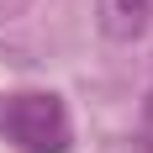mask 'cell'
Returning a JSON list of instances; mask_svg holds the SVG:
<instances>
[{"label": "cell", "instance_id": "cell-1", "mask_svg": "<svg viewBox=\"0 0 153 153\" xmlns=\"http://www.w3.org/2000/svg\"><path fill=\"white\" fill-rule=\"evenodd\" d=\"M0 127L27 153H63L69 148V111L58 95H11L0 106Z\"/></svg>", "mask_w": 153, "mask_h": 153}, {"label": "cell", "instance_id": "cell-2", "mask_svg": "<svg viewBox=\"0 0 153 153\" xmlns=\"http://www.w3.org/2000/svg\"><path fill=\"white\" fill-rule=\"evenodd\" d=\"M95 21L111 42H137L153 27V0H95Z\"/></svg>", "mask_w": 153, "mask_h": 153}, {"label": "cell", "instance_id": "cell-3", "mask_svg": "<svg viewBox=\"0 0 153 153\" xmlns=\"http://www.w3.org/2000/svg\"><path fill=\"white\" fill-rule=\"evenodd\" d=\"M143 148L153 153V90H148V100H143Z\"/></svg>", "mask_w": 153, "mask_h": 153}]
</instances>
